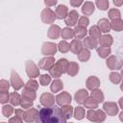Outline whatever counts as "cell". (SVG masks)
Wrapping results in <instances>:
<instances>
[{"instance_id": "obj_1", "label": "cell", "mask_w": 123, "mask_h": 123, "mask_svg": "<svg viewBox=\"0 0 123 123\" xmlns=\"http://www.w3.org/2000/svg\"><path fill=\"white\" fill-rule=\"evenodd\" d=\"M67 118L63 113L62 109L56 106L50 108H43L38 111L37 121L42 123H63L66 122Z\"/></svg>"}, {"instance_id": "obj_2", "label": "cell", "mask_w": 123, "mask_h": 123, "mask_svg": "<svg viewBox=\"0 0 123 123\" xmlns=\"http://www.w3.org/2000/svg\"><path fill=\"white\" fill-rule=\"evenodd\" d=\"M12 86H13L14 89H19L23 86L20 78L18 77L17 73L14 72V71L12 72Z\"/></svg>"}, {"instance_id": "obj_3", "label": "cell", "mask_w": 123, "mask_h": 123, "mask_svg": "<svg viewBox=\"0 0 123 123\" xmlns=\"http://www.w3.org/2000/svg\"><path fill=\"white\" fill-rule=\"evenodd\" d=\"M77 18H78V12L75 11H72L69 12L68 16L65 18V23L69 26H73V25H75Z\"/></svg>"}, {"instance_id": "obj_4", "label": "cell", "mask_w": 123, "mask_h": 123, "mask_svg": "<svg viewBox=\"0 0 123 123\" xmlns=\"http://www.w3.org/2000/svg\"><path fill=\"white\" fill-rule=\"evenodd\" d=\"M70 101H71L70 95H68L65 92H63V93H62V94H60V95L57 96V102L60 105H66V104L70 103Z\"/></svg>"}, {"instance_id": "obj_5", "label": "cell", "mask_w": 123, "mask_h": 123, "mask_svg": "<svg viewBox=\"0 0 123 123\" xmlns=\"http://www.w3.org/2000/svg\"><path fill=\"white\" fill-rule=\"evenodd\" d=\"M86 97H87V92H86V90H85V89H81V90H79V91L75 94L76 102L79 103V104L84 103L85 100L86 99Z\"/></svg>"}, {"instance_id": "obj_6", "label": "cell", "mask_w": 123, "mask_h": 123, "mask_svg": "<svg viewBox=\"0 0 123 123\" xmlns=\"http://www.w3.org/2000/svg\"><path fill=\"white\" fill-rule=\"evenodd\" d=\"M40 102H41V104L44 105V106H52L53 103H54V98H53L50 94L45 93V94H43V95L41 96Z\"/></svg>"}, {"instance_id": "obj_7", "label": "cell", "mask_w": 123, "mask_h": 123, "mask_svg": "<svg viewBox=\"0 0 123 123\" xmlns=\"http://www.w3.org/2000/svg\"><path fill=\"white\" fill-rule=\"evenodd\" d=\"M37 114H38V112H37L35 109H32L31 111H29L26 112L24 119H25L26 121H28V122H30V121H35V120H37Z\"/></svg>"}, {"instance_id": "obj_8", "label": "cell", "mask_w": 123, "mask_h": 123, "mask_svg": "<svg viewBox=\"0 0 123 123\" xmlns=\"http://www.w3.org/2000/svg\"><path fill=\"white\" fill-rule=\"evenodd\" d=\"M104 109L107 111V112L111 115H114L117 112V107L113 103H106L104 105Z\"/></svg>"}, {"instance_id": "obj_9", "label": "cell", "mask_w": 123, "mask_h": 123, "mask_svg": "<svg viewBox=\"0 0 123 123\" xmlns=\"http://www.w3.org/2000/svg\"><path fill=\"white\" fill-rule=\"evenodd\" d=\"M53 63H54V60H53L52 58H46V59H43V60L40 61L39 66H40L41 68H43V69L46 70V69L50 68Z\"/></svg>"}, {"instance_id": "obj_10", "label": "cell", "mask_w": 123, "mask_h": 123, "mask_svg": "<svg viewBox=\"0 0 123 123\" xmlns=\"http://www.w3.org/2000/svg\"><path fill=\"white\" fill-rule=\"evenodd\" d=\"M42 52L46 55V54H54L56 52V46L54 44H51V43H45L43 45V48H42Z\"/></svg>"}, {"instance_id": "obj_11", "label": "cell", "mask_w": 123, "mask_h": 123, "mask_svg": "<svg viewBox=\"0 0 123 123\" xmlns=\"http://www.w3.org/2000/svg\"><path fill=\"white\" fill-rule=\"evenodd\" d=\"M66 12H67L66 7L64 5H60L57 8L56 13H57V15H58L59 18H64L65 17V14H66Z\"/></svg>"}, {"instance_id": "obj_12", "label": "cell", "mask_w": 123, "mask_h": 123, "mask_svg": "<svg viewBox=\"0 0 123 123\" xmlns=\"http://www.w3.org/2000/svg\"><path fill=\"white\" fill-rule=\"evenodd\" d=\"M31 65H32V70H31V68H30V63H29V62L27 63V73H28V75H29L30 77H35V76L37 75L38 71H37V69L36 68V66H35L34 63L31 62Z\"/></svg>"}, {"instance_id": "obj_13", "label": "cell", "mask_w": 123, "mask_h": 123, "mask_svg": "<svg viewBox=\"0 0 123 123\" xmlns=\"http://www.w3.org/2000/svg\"><path fill=\"white\" fill-rule=\"evenodd\" d=\"M82 48V43L80 40H73L71 45H70V49L74 52V53H78L79 50Z\"/></svg>"}, {"instance_id": "obj_14", "label": "cell", "mask_w": 123, "mask_h": 123, "mask_svg": "<svg viewBox=\"0 0 123 123\" xmlns=\"http://www.w3.org/2000/svg\"><path fill=\"white\" fill-rule=\"evenodd\" d=\"M99 27L102 32H108L110 30V24L106 19H102L99 21Z\"/></svg>"}, {"instance_id": "obj_15", "label": "cell", "mask_w": 123, "mask_h": 123, "mask_svg": "<svg viewBox=\"0 0 123 123\" xmlns=\"http://www.w3.org/2000/svg\"><path fill=\"white\" fill-rule=\"evenodd\" d=\"M93 11H94V7H93V4H91V3H86V5H84V7H83L84 13L90 14L91 12H93Z\"/></svg>"}, {"instance_id": "obj_16", "label": "cell", "mask_w": 123, "mask_h": 123, "mask_svg": "<svg viewBox=\"0 0 123 123\" xmlns=\"http://www.w3.org/2000/svg\"><path fill=\"white\" fill-rule=\"evenodd\" d=\"M86 34V31L82 26L76 27V29H75V36L77 37H85Z\"/></svg>"}, {"instance_id": "obj_17", "label": "cell", "mask_w": 123, "mask_h": 123, "mask_svg": "<svg viewBox=\"0 0 123 123\" xmlns=\"http://www.w3.org/2000/svg\"><path fill=\"white\" fill-rule=\"evenodd\" d=\"M10 100H11V103H12V105H15V106L19 105V103H20V97H19V95H18L17 93H15V92L12 93Z\"/></svg>"}, {"instance_id": "obj_18", "label": "cell", "mask_w": 123, "mask_h": 123, "mask_svg": "<svg viewBox=\"0 0 123 123\" xmlns=\"http://www.w3.org/2000/svg\"><path fill=\"white\" fill-rule=\"evenodd\" d=\"M61 88H62V83L61 82V81H54L53 82V85H52V86H51V89H52V91H58V90H60Z\"/></svg>"}, {"instance_id": "obj_19", "label": "cell", "mask_w": 123, "mask_h": 123, "mask_svg": "<svg viewBox=\"0 0 123 123\" xmlns=\"http://www.w3.org/2000/svg\"><path fill=\"white\" fill-rule=\"evenodd\" d=\"M85 45L86 46V47H88V48H94L95 47V45H96V41L94 40V39H92V38H90V37H86V39H85Z\"/></svg>"}, {"instance_id": "obj_20", "label": "cell", "mask_w": 123, "mask_h": 123, "mask_svg": "<svg viewBox=\"0 0 123 123\" xmlns=\"http://www.w3.org/2000/svg\"><path fill=\"white\" fill-rule=\"evenodd\" d=\"M85 115V111L82 107H78L76 109V111H75V118L77 119H82Z\"/></svg>"}, {"instance_id": "obj_21", "label": "cell", "mask_w": 123, "mask_h": 123, "mask_svg": "<svg viewBox=\"0 0 123 123\" xmlns=\"http://www.w3.org/2000/svg\"><path fill=\"white\" fill-rule=\"evenodd\" d=\"M91 97H93V99H96V101H98V102H102L103 101V95H102L100 90L93 91L91 93Z\"/></svg>"}, {"instance_id": "obj_22", "label": "cell", "mask_w": 123, "mask_h": 123, "mask_svg": "<svg viewBox=\"0 0 123 123\" xmlns=\"http://www.w3.org/2000/svg\"><path fill=\"white\" fill-rule=\"evenodd\" d=\"M112 28L116 31H120L121 29H123V21L121 20H114L112 22Z\"/></svg>"}, {"instance_id": "obj_23", "label": "cell", "mask_w": 123, "mask_h": 123, "mask_svg": "<svg viewBox=\"0 0 123 123\" xmlns=\"http://www.w3.org/2000/svg\"><path fill=\"white\" fill-rule=\"evenodd\" d=\"M97 5H98L99 9L106 10L109 6V2H108V0H97Z\"/></svg>"}, {"instance_id": "obj_24", "label": "cell", "mask_w": 123, "mask_h": 123, "mask_svg": "<svg viewBox=\"0 0 123 123\" xmlns=\"http://www.w3.org/2000/svg\"><path fill=\"white\" fill-rule=\"evenodd\" d=\"M90 35L92 36V38L96 39V37L100 36V30H98V28L95 27V26L94 27H91V29H90Z\"/></svg>"}, {"instance_id": "obj_25", "label": "cell", "mask_w": 123, "mask_h": 123, "mask_svg": "<svg viewBox=\"0 0 123 123\" xmlns=\"http://www.w3.org/2000/svg\"><path fill=\"white\" fill-rule=\"evenodd\" d=\"M62 111H63V113L65 114L66 118L68 119V118L71 116V113H72V107H70V106L63 107V108H62Z\"/></svg>"}, {"instance_id": "obj_26", "label": "cell", "mask_w": 123, "mask_h": 123, "mask_svg": "<svg viewBox=\"0 0 123 123\" xmlns=\"http://www.w3.org/2000/svg\"><path fill=\"white\" fill-rule=\"evenodd\" d=\"M50 72H51V74H52L53 76H55V77H59V76L62 73V71L58 66H56L55 68H54V67L51 68V69H50Z\"/></svg>"}, {"instance_id": "obj_27", "label": "cell", "mask_w": 123, "mask_h": 123, "mask_svg": "<svg viewBox=\"0 0 123 123\" xmlns=\"http://www.w3.org/2000/svg\"><path fill=\"white\" fill-rule=\"evenodd\" d=\"M98 53H99V55L101 56V57H106L107 55H109V53H110V49L108 48V47H101L100 49H98Z\"/></svg>"}, {"instance_id": "obj_28", "label": "cell", "mask_w": 123, "mask_h": 123, "mask_svg": "<svg viewBox=\"0 0 123 123\" xmlns=\"http://www.w3.org/2000/svg\"><path fill=\"white\" fill-rule=\"evenodd\" d=\"M12 112V109L11 106H4L3 107V113L5 116H7V117L10 116Z\"/></svg>"}, {"instance_id": "obj_29", "label": "cell", "mask_w": 123, "mask_h": 123, "mask_svg": "<svg viewBox=\"0 0 123 123\" xmlns=\"http://www.w3.org/2000/svg\"><path fill=\"white\" fill-rule=\"evenodd\" d=\"M66 64H67V61H66L65 59H62V60H60V61H59V62H58L57 66H58V67H59V68L63 72V71H64V69H63V68L65 67V65H66Z\"/></svg>"}, {"instance_id": "obj_30", "label": "cell", "mask_w": 123, "mask_h": 123, "mask_svg": "<svg viewBox=\"0 0 123 123\" xmlns=\"http://www.w3.org/2000/svg\"><path fill=\"white\" fill-rule=\"evenodd\" d=\"M72 36H73L72 30H70V29H68V28H65V29H63V31H62V37H63L64 38L70 37H72Z\"/></svg>"}, {"instance_id": "obj_31", "label": "cell", "mask_w": 123, "mask_h": 123, "mask_svg": "<svg viewBox=\"0 0 123 123\" xmlns=\"http://www.w3.org/2000/svg\"><path fill=\"white\" fill-rule=\"evenodd\" d=\"M59 45H60L59 48H60V50H61L62 52H66V51L69 49V45H68L65 41H62V42H60Z\"/></svg>"}, {"instance_id": "obj_32", "label": "cell", "mask_w": 123, "mask_h": 123, "mask_svg": "<svg viewBox=\"0 0 123 123\" xmlns=\"http://www.w3.org/2000/svg\"><path fill=\"white\" fill-rule=\"evenodd\" d=\"M110 78H111V81L112 83H115V84H117L120 81V76L118 73H111Z\"/></svg>"}, {"instance_id": "obj_33", "label": "cell", "mask_w": 123, "mask_h": 123, "mask_svg": "<svg viewBox=\"0 0 123 123\" xmlns=\"http://www.w3.org/2000/svg\"><path fill=\"white\" fill-rule=\"evenodd\" d=\"M49 82H50V77L48 75H42L40 77V83H41V85L46 86Z\"/></svg>"}, {"instance_id": "obj_34", "label": "cell", "mask_w": 123, "mask_h": 123, "mask_svg": "<svg viewBox=\"0 0 123 123\" xmlns=\"http://www.w3.org/2000/svg\"><path fill=\"white\" fill-rule=\"evenodd\" d=\"M26 88H34V89H37V82L35 81H29L26 85Z\"/></svg>"}, {"instance_id": "obj_35", "label": "cell", "mask_w": 123, "mask_h": 123, "mask_svg": "<svg viewBox=\"0 0 123 123\" xmlns=\"http://www.w3.org/2000/svg\"><path fill=\"white\" fill-rule=\"evenodd\" d=\"M21 105H22L23 108H30L32 106V100H30V99H24V101L22 100Z\"/></svg>"}, {"instance_id": "obj_36", "label": "cell", "mask_w": 123, "mask_h": 123, "mask_svg": "<svg viewBox=\"0 0 123 123\" xmlns=\"http://www.w3.org/2000/svg\"><path fill=\"white\" fill-rule=\"evenodd\" d=\"M79 24H80V26H82V27H86V26H87V24H88V19L84 16V17L80 18Z\"/></svg>"}, {"instance_id": "obj_37", "label": "cell", "mask_w": 123, "mask_h": 123, "mask_svg": "<svg viewBox=\"0 0 123 123\" xmlns=\"http://www.w3.org/2000/svg\"><path fill=\"white\" fill-rule=\"evenodd\" d=\"M94 77H91V78H89L88 79V81H87V87L88 88H94V87H96L97 86L96 85H94Z\"/></svg>"}, {"instance_id": "obj_38", "label": "cell", "mask_w": 123, "mask_h": 123, "mask_svg": "<svg viewBox=\"0 0 123 123\" xmlns=\"http://www.w3.org/2000/svg\"><path fill=\"white\" fill-rule=\"evenodd\" d=\"M108 40H111V37H110V36H105V37H103L101 38V43H102L104 46H108V45H109V44L107 43Z\"/></svg>"}, {"instance_id": "obj_39", "label": "cell", "mask_w": 123, "mask_h": 123, "mask_svg": "<svg viewBox=\"0 0 123 123\" xmlns=\"http://www.w3.org/2000/svg\"><path fill=\"white\" fill-rule=\"evenodd\" d=\"M15 114H16V116H18L20 119H21V118L23 119V118H25V114H26V113L23 112V111H20V110H16V111H15Z\"/></svg>"}, {"instance_id": "obj_40", "label": "cell", "mask_w": 123, "mask_h": 123, "mask_svg": "<svg viewBox=\"0 0 123 123\" xmlns=\"http://www.w3.org/2000/svg\"><path fill=\"white\" fill-rule=\"evenodd\" d=\"M71 5L74 6V7H77V6H80L81 3L83 2V0H71Z\"/></svg>"}, {"instance_id": "obj_41", "label": "cell", "mask_w": 123, "mask_h": 123, "mask_svg": "<svg viewBox=\"0 0 123 123\" xmlns=\"http://www.w3.org/2000/svg\"><path fill=\"white\" fill-rule=\"evenodd\" d=\"M47 13H49V14H51V15H52V16H51V19H52V20H54V19H55V16L53 15V12H52L51 11L49 12V10H47ZM44 22H52V21L49 19V16H47V18L44 20Z\"/></svg>"}, {"instance_id": "obj_42", "label": "cell", "mask_w": 123, "mask_h": 123, "mask_svg": "<svg viewBox=\"0 0 123 123\" xmlns=\"http://www.w3.org/2000/svg\"><path fill=\"white\" fill-rule=\"evenodd\" d=\"M8 98H9V95L4 96V92H2V94H1V103L7 102V101H8Z\"/></svg>"}, {"instance_id": "obj_43", "label": "cell", "mask_w": 123, "mask_h": 123, "mask_svg": "<svg viewBox=\"0 0 123 123\" xmlns=\"http://www.w3.org/2000/svg\"><path fill=\"white\" fill-rule=\"evenodd\" d=\"M56 2H57V0H45V4L50 5V6L56 4Z\"/></svg>"}, {"instance_id": "obj_44", "label": "cell", "mask_w": 123, "mask_h": 123, "mask_svg": "<svg viewBox=\"0 0 123 123\" xmlns=\"http://www.w3.org/2000/svg\"><path fill=\"white\" fill-rule=\"evenodd\" d=\"M113 2H114V4H116V5H121V4L123 3V0H113Z\"/></svg>"}, {"instance_id": "obj_45", "label": "cell", "mask_w": 123, "mask_h": 123, "mask_svg": "<svg viewBox=\"0 0 123 123\" xmlns=\"http://www.w3.org/2000/svg\"><path fill=\"white\" fill-rule=\"evenodd\" d=\"M120 105H121V107H122V109H123V98L120 99Z\"/></svg>"}, {"instance_id": "obj_46", "label": "cell", "mask_w": 123, "mask_h": 123, "mask_svg": "<svg viewBox=\"0 0 123 123\" xmlns=\"http://www.w3.org/2000/svg\"><path fill=\"white\" fill-rule=\"evenodd\" d=\"M121 89H122V90H123V85H122V86H121Z\"/></svg>"}, {"instance_id": "obj_47", "label": "cell", "mask_w": 123, "mask_h": 123, "mask_svg": "<svg viewBox=\"0 0 123 123\" xmlns=\"http://www.w3.org/2000/svg\"><path fill=\"white\" fill-rule=\"evenodd\" d=\"M122 73H123V71H122Z\"/></svg>"}]
</instances>
